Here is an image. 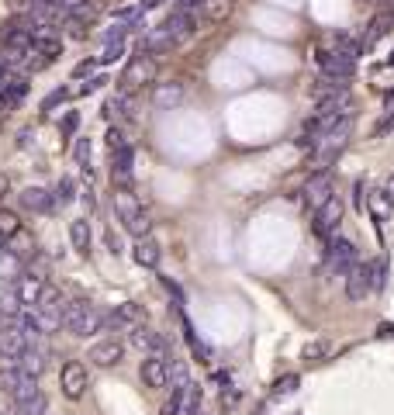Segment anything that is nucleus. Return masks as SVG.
<instances>
[{
    "instance_id": "nucleus-1",
    "label": "nucleus",
    "mask_w": 394,
    "mask_h": 415,
    "mask_svg": "<svg viewBox=\"0 0 394 415\" xmlns=\"http://www.w3.org/2000/svg\"><path fill=\"white\" fill-rule=\"evenodd\" d=\"M101 326H104V315H101L87 298H73V301L63 305V329L70 332V336L87 339V336L101 332Z\"/></svg>"
},
{
    "instance_id": "nucleus-2",
    "label": "nucleus",
    "mask_w": 394,
    "mask_h": 415,
    "mask_svg": "<svg viewBox=\"0 0 394 415\" xmlns=\"http://www.w3.org/2000/svg\"><path fill=\"white\" fill-rule=\"evenodd\" d=\"M384 260H370V263H356L353 270L346 274V298L350 301H367V294L384 288Z\"/></svg>"
},
{
    "instance_id": "nucleus-3",
    "label": "nucleus",
    "mask_w": 394,
    "mask_h": 415,
    "mask_svg": "<svg viewBox=\"0 0 394 415\" xmlns=\"http://www.w3.org/2000/svg\"><path fill=\"white\" fill-rule=\"evenodd\" d=\"M115 218L121 222V229H125V232H132L135 239L149 236V229H153L149 215L142 211V205H139L128 191H118V194H115Z\"/></svg>"
},
{
    "instance_id": "nucleus-4",
    "label": "nucleus",
    "mask_w": 394,
    "mask_h": 415,
    "mask_svg": "<svg viewBox=\"0 0 394 415\" xmlns=\"http://www.w3.org/2000/svg\"><path fill=\"white\" fill-rule=\"evenodd\" d=\"M156 80V59L149 56V52H139V56H132L128 63H125V70H121V94H135L142 83H153Z\"/></svg>"
},
{
    "instance_id": "nucleus-5",
    "label": "nucleus",
    "mask_w": 394,
    "mask_h": 415,
    "mask_svg": "<svg viewBox=\"0 0 394 415\" xmlns=\"http://www.w3.org/2000/svg\"><path fill=\"white\" fill-rule=\"evenodd\" d=\"M315 63H318V77L339 83V87H346V83L353 80V73H356V59L339 56V52H318Z\"/></svg>"
},
{
    "instance_id": "nucleus-6",
    "label": "nucleus",
    "mask_w": 394,
    "mask_h": 415,
    "mask_svg": "<svg viewBox=\"0 0 394 415\" xmlns=\"http://www.w3.org/2000/svg\"><path fill=\"white\" fill-rule=\"evenodd\" d=\"M325 267H329V274H339V277H346L350 270L356 267V246L350 239H339V236H332L329 243H325Z\"/></svg>"
},
{
    "instance_id": "nucleus-7",
    "label": "nucleus",
    "mask_w": 394,
    "mask_h": 415,
    "mask_svg": "<svg viewBox=\"0 0 394 415\" xmlns=\"http://www.w3.org/2000/svg\"><path fill=\"white\" fill-rule=\"evenodd\" d=\"M343 211H346V208H343V198H339V194H336V198H332L329 205H322V208L315 211L312 232H315L322 243H329L332 236H339V222H343Z\"/></svg>"
},
{
    "instance_id": "nucleus-8",
    "label": "nucleus",
    "mask_w": 394,
    "mask_h": 415,
    "mask_svg": "<svg viewBox=\"0 0 394 415\" xmlns=\"http://www.w3.org/2000/svg\"><path fill=\"white\" fill-rule=\"evenodd\" d=\"M305 205L312 208V211H318L322 205H329L332 198H336V180H332V173L329 170H318V173H312V180L305 184Z\"/></svg>"
},
{
    "instance_id": "nucleus-9",
    "label": "nucleus",
    "mask_w": 394,
    "mask_h": 415,
    "mask_svg": "<svg viewBox=\"0 0 394 415\" xmlns=\"http://www.w3.org/2000/svg\"><path fill=\"white\" fill-rule=\"evenodd\" d=\"M59 388H63V395H66L70 402H80V398L87 395V388H90L87 367H83L80 360H70V364H63V371H59Z\"/></svg>"
},
{
    "instance_id": "nucleus-10",
    "label": "nucleus",
    "mask_w": 394,
    "mask_h": 415,
    "mask_svg": "<svg viewBox=\"0 0 394 415\" xmlns=\"http://www.w3.org/2000/svg\"><path fill=\"white\" fill-rule=\"evenodd\" d=\"M11 290H14V298H18L21 308H35L42 290H45V277H42V274H32V270H21V274L14 277Z\"/></svg>"
},
{
    "instance_id": "nucleus-11",
    "label": "nucleus",
    "mask_w": 394,
    "mask_h": 415,
    "mask_svg": "<svg viewBox=\"0 0 394 415\" xmlns=\"http://www.w3.org/2000/svg\"><path fill=\"white\" fill-rule=\"evenodd\" d=\"M25 346H28V336L21 332L18 319H4L0 322V357L4 360H18L25 353Z\"/></svg>"
},
{
    "instance_id": "nucleus-12",
    "label": "nucleus",
    "mask_w": 394,
    "mask_h": 415,
    "mask_svg": "<svg viewBox=\"0 0 394 415\" xmlns=\"http://www.w3.org/2000/svg\"><path fill=\"white\" fill-rule=\"evenodd\" d=\"M121 357H125V343L115 339V336H108V339H101V343H94L90 346V364L94 367H101V371H111V367H118Z\"/></svg>"
},
{
    "instance_id": "nucleus-13",
    "label": "nucleus",
    "mask_w": 394,
    "mask_h": 415,
    "mask_svg": "<svg viewBox=\"0 0 394 415\" xmlns=\"http://www.w3.org/2000/svg\"><path fill=\"white\" fill-rule=\"evenodd\" d=\"M159 28L170 35L173 45H177V42H187L191 35H197V11H177V7H173V14H170Z\"/></svg>"
},
{
    "instance_id": "nucleus-14",
    "label": "nucleus",
    "mask_w": 394,
    "mask_h": 415,
    "mask_svg": "<svg viewBox=\"0 0 394 415\" xmlns=\"http://www.w3.org/2000/svg\"><path fill=\"white\" fill-rule=\"evenodd\" d=\"M128 343H132L135 350H142V353H156V357H166V360H170L166 339H163L156 329H149V326H128Z\"/></svg>"
},
{
    "instance_id": "nucleus-15",
    "label": "nucleus",
    "mask_w": 394,
    "mask_h": 415,
    "mask_svg": "<svg viewBox=\"0 0 394 415\" xmlns=\"http://www.w3.org/2000/svg\"><path fill=\"white\" fill-rule=\"evenodd\" d=\"M139 377H142V384H146L149 391L166 388V384H170V360H166V357H156V353H146V360H142V367H139Z\"/></svg>"
},
{
    "instance_id": "nucleus-16",
    "label": "nucleus",
    "mask_w": 394,
    "mask_h": 415,
    "mask_svg": "<svg viewBox=\"0 0 394 415\" xmlns=\"http://www.w3.org/2000/svg\"><path fill=\"white\" fill-rule=\"evenodd\" d=\"M45 360H49L45 346H39V343H28V346H25V353H21L14 364H18V371H21V374H28V377H39V374L45 371Z\"/></svg>"
},
{
    "instance_id": "nucleus-17",
    "label": "nucleus",
    "mask_w": 394,
    "mask_h": 415,
    "mask_svg": "<svg viewBox=\"0 0 394 415\" xmlns=\"http://www.w3.org/2000/svg\"><path fill=\"white\" fill-rule=\"evenodd\" d=\"M21 205L28 208V211H35V215H52V211H56L52 191H45V187H28V191H21Z\"/></svg>"
},
{
    "instance_id": "nucleus-18",
    "label": "nucleus",
    "mask_w": 394,
    "mask_h": 415,
    "mask_svg": "<svg viewBox=\"0 0 394 415\" xmlns=\"http://www.w3.org/2000/svg\"><path fill=\"white\" fill-rule=\"evenodd\" d=\"M132 253H135V263H139V267H146V270H156L159 267V243L153 239V232L142 236V239H135Z\"/></svg>"
},
{
    "instance_id": "nucleus-19",
    "label": "nucleus",
    "mask_w": 394,
    "mask_h": 415,
    "mask_svg": "<svg viewBox=\"0 0 394 415\" xmlns=\"http://www.w3.org/2000/svg\"><path fill=\"white\" fill-rule=\"evenodd\" d=\"M111 156H115V184H121V187L128 191V184H132V163H135V149L125 142V146L115 149Z\"/></svg>"
},
{
    "instance_id": "nucleus-20",
    "label": "nucleus",
    "mask_w": 394,
    "mask_h": 415,
    "mask_svg": "<svg viewBox=\"0 0 394 415\" xmlns=\"http://www.w3.org/2000/svg\"><path fill=\"white\" fill-rule=\"evenodd\" d=\"M184 101V83H159L156 87V94H153V104L156 108H177Z\"/></svg>"
},
{
    "instance_id": "nucleus-21",
    "label": "nucleus",
    "mask_w": 394,
    "mask_h": 415,
    "mask_svg": "<svg viewBox=\"0 0 394 415\" xmlns=\"http://www.w3.org/2000/svg\"><path fill=\"white\" fill-rule=\"evenodd\" d=\"M104 115L111 118V115H118V118H132L135 115V94H115L108 104H104Z\"/></svg>"
},
{
    "instance_id": "nucleus-22",
    "label": "nucleus",
    "mask_w": 394,
    "mask_h": 415,
    "mask_svg": "<svg viewBox=\"0 0 394 415\" xmlns=\"http://www.w3.org/2000/svg\"><path fill=\"white\" fill-rule=\"evenodd\" d=\"M70 243H73V249L77 253H90V222L87 218H73L70 222Z\"/></svg>"
},
{
    "instance_id": "nucleus-23",
    "label": "nucleus",
    "mask_w": 394,
    "mask_h": 415,
    "mask_svg": "<svg viewBox=\"0 0 394 415\" xmlns=\"http://www.w3.org/2000/svg\"><path fill=\"white\" fill-rule=\"evenodd\" d=\"M391 28H394L391 14H388V11H381V14H377V18L370 21V32H367V35L360 39V42H363V49H370V45H374L377 39H384V35H388Z\"/></svg>"
},
{
    "instance_id": "nucleus-24",
    "label": "nucleus",
    "mask_w": 394,
    "mask_h": 415,
    "mask_svg": "<svg viewBox=\"0 0 394 415\" xmlns=\"http://www.w3.org/2000/svg\"><path fill=\"white\" fill-rule=\"evenodd\" d=\"M32 52L42 56V59H56L63 52V42L56 35H32Z\"/></svg>"
},
{
    "instance_id": "nucleus-25",
    "label": "nucleus",
    "mask_w": 394,
    "mask_h": 415,
    "mask_svg": "<svg viewBox=\"0 0 394 415\" xmlns=\"http://www.w3.org/2000/svg\"><path fill=\"white\" fill-rule=\"evenodd\" d=\"M367 208L374 211V218H377V222H388V218H391V211H394V201L384 194V191H374V194L367 198Z\"/></svg>"
},
{
    "instance_id": "nucleus-26",
    "label": "nucleus",
    "mask_w": 394,
    "mask_h": 415,
    "mask_svg": "<svg viewBox=\"0 0 394 415\" xmlns=\"http://www.w3.org/2000/svg\"><path fill=\"white\" fill-rule=\"evenodd\" d=\"M332 45H336L332 52H339V56H350V59H356V56L363 52V42L353 39V35H336V39H332Z\"/></svg>"
},
{
    "instance_id": "nucleus-27",
    "label": "nucleus",
    "mask_w": 394,
    "mask_h": 415,
    "mask_svg": "<svg viewBox=\"0 0 394 415\" xmlns=\"http://www.w3.org/2000/svg\"><path fill=\"white\" fill-rule=\"evenodd\" d=\"M201 11H204V18H211V21H222V18H229V11H232V0H204V4H201Z\"/></svg>"
},
{
    "instance_id": "nucleus-28",
    "label": "nucleus",
    "mask_w": 394,
    "mask_h": 415,
    "mask_svg": "<svg viewBox=\"0 0 394 415\" xmlns=\"http://www.w3.org/2000/svg\"><path fill=\"white\" fill-rule=\"evenodd\" d=\"M73 198H77V187H73V180H70V177H63V180L56 184V191H52V201L66 208V205H73Z\"/></svg>"
},
{
    "instance_id": "nucleus-29",
    "label": "nucleus",
    "mask_w": 394,
    "mask_h": 415,
    "mask_svg": "<svg viewBox=\"0 0 394 415\" xmlns=\"http://www.w3.org/2000/svg\"><path fill=\"white\" fill-rule=\"evenodd\" d=\"M14 412L18 415H45L49 412V402H45V395H35V398H28V402H21V405H14Z\"/></svg>"
},
{
    "instance_id": "nucleus-30",
    "label": "nucleus",
    "mask_w": 394,
    "mask_h": 415,
    "mask_svg": "<svg viewBox=\"0 0 394 415\" xmlns=\"http://www.w3.org/2000/svg\"><path fill=\"white\" fill-rule=\"evenodd\" d=\"M184 398H187V384L173 388V395L163 402V415H184Z\"/></svg>"
},
{
    "instance_id": "nucleus-31",
    "label": "nucleus",
    "mask_w": 394,
    "mask_h": 415,
    "mask_svg": "<svg viewBox=\"0 0 394 415\" xmlns=\"http://www.w3.org/2000/svg\"><path fill=\"white\" fill-rule=\"evenodd\" d=\"M329 353H332V343H329V339H315V343H308V346H305V360H308V364L325 360Z\"/></svg>"
},
{
    "instance_id": "nucleus-32",
    "label": "nucleus",
    "mask_w": 394,
    "mask_h": 415,
    "mask_svg": "<svg viewBox=\"0 0 394 415\" xmlns=\"http://www.w3.org/2000/svg\"><path fill=\"white\" fill-rule=\"evenodd\" d=\"M18 232H21V222H18V215H14V211H0V236L11 243Z\"/></svg>"
},
{
    "instance_id": "nucleus-33",
    "label": "nucleus",
    "mask_w": 394,
    "mask_h": 415,
    "mask_svg": "<svg viewBox=\"0 0 394 415\" xmlns=\"http://www.w3.org/2000/svg\"><path fill=\"white\" fill-rule=\"evenodd\" d=\"M121 56H125V42H111V45H104V52L97 56V66H111V63H118Z\"/></svg>"
},
{
    "instance_id": "nucleus-34",
    "label": "nucleus",
    "mask_w": 394,
    "mask_h": 415,
    "mask_svg": "<svg viewBox=\"0 0 394 415\" xmlns=\"http://www.w3.org/2000/svg\"><path fill=\"white\" fill-rule=\"evenodd\" d=\"M170 381H173V388H184V384H191L184 360H177V357H173V364H170Z\"/></svg>"
},
{
    "instance_id": "nucleus-35",
    "label": "nucleus",
    "mask_w": 394,
    "mask_h": 415,
    "mask_svg": "<svg viewBox=\"0 0 394 415\" xmlns=\"http://www.w3.org/2000/svg\"><path fill=\"white\" fill-rule=\"evenodd\" d=\"M77 128H80V115L77 111H70L63 124H59V132H63V139H77Z\"/></svg>"
},
{
    "instance_id": "nucleus-36",
    "label": "nucleus",
    "mask_w": 394,
    "mask_h": 415,
    "mask_svg": "<svg viewBox=\"0 0 394 415\" xmlns=\"http://www.w3.org/2000/svg\"><path fill=\"white\" fill-rule=\"evenodd\" d=\"M298 384H301V381H298V374H287V377H280V381H277V395H294V391H298Z\"/></svg>"
},
{
    "instance_id": "nucleus-37",
    "label": "nucleus",
    "mask_w": 394,
    "mask_h": 415,
    "mask_svg": "<svg viewBox=\"0 0 394 415\" xmlns=\"http://www.w3.org/2000/svg\"><path fill=\"white\" fill-rule=\"evenodd\" d=\"M104 83H111V80H108V77H104V73H94V77H90V80H83V87H80L77 94H97V90H101V87H104Z\"/></svg>"
},
{
    "instance_id": "nucleus-38",
    "label": "nucleus",
    "mask_w": 394,
    "mask_h": 415,
    "mask_svg": "<svg viewBox=\"0 0 394 415\" xmlns=\"http://www.w3.org/2000/svg\"><path fill=\"white\" fill-rule=\"evenodd\" d=\"M66 97H70V90H66V87H59V90H52V94H49L45 101H42V111H52V108H56V104H63Z\"/></svg>"
},
{
    "instance_id": "nucleus-39",
    "label": "nucleus",
    "mask_w": 394,
    "mask_h": 415,
    "mask_svg": "<svg viewBox=\"0 0 394 415\" xmlns=\"http://www.w3.org/2000/svg\"><path fill=\"white\" fill-rule=\"evenodd\" d=\"M388 132H394V111H388V115H384L381 122L374 124V139H384Z\"/></svg>"
},
{
    "instance_id": "nucleus-40",
    "label": "nucleus",
    "mask_w": 394,
    "mask_h": 415,
    "mask_svg": "<svg viewBox=\"0 0 394 415\" xmlns=\"http://www.w3.org/2000/svg\"><path fill=\"white\" fill-rule=\"evenodd\" d=\"M94 70H97V56H90V59H83V63H77V70H73V77H94Z\"/></svg>"
},
{
    "instance_id": "nucleus-41",
    "label": "nucleus",
    "mask_w": 394,
    "mask_h": 415,
    "mask_svg": "<svg viewBox=\"0 0 394 415\" xmlns=\"http://www.w3.org/2000/svg\"><path fill=\"white\" fill-rule=\"evenodd\" d=\"M77 163L80 166H90V139H77Z\"/></svg>"
},
{
    "instance_id": "nucleus-42",
    "label": "nucleus",
    "mask_w": 394,
    "mask_h": 415,
    "mask_svg": "<svg viewBox=\"0 0 394 415\" xmlns=\"http://www.w3.org/2000/svg\"><path fill=\"white\" fill-rule=\"evenodd\" d=\"M121 146H125V132H121V128H111V132H108V149L115 153Z\"/></svg>"
},
{
    "instance_id": "nucleus-43",
    "label": "nucleus",
    "mask_w": 394,
    "mask_h": 415,
    "mask_svg": "<svg viewBox=\"0 0 394 415\" xmlns=\"http://www.w3.org/2000/svg\"><path fill=\"white\" fill-rule=\"evenodd\" d=\"M204 0H177V11H197Z\"/></svg>"
},
{
    "instance_id": "nucleus-44",
    "label": "nucleus",
    "mask_w": 394,
    "mask_h": 415,
    "mask_svg": "<svg viewBox=\"0 0 394 415\" xmlns=\"http://www.w3.org/2000/svg\"><path fill=\"white\" fill-rule=\"evenodd\" d=\"M159 4H163V0H139V11L146 14V11H153V7H159Z\"/></svg>"
},
{
    "instance_id": "nucleus-45",
    "label": "nucleus",
    "mask_w": 394,
    "mask_h": 415,
    "mask_svg": "<svg viewBox=\"0 0 394 415\" xmlns=\"http://www.w3.org/2000/svg\"><path fill=\"white\" fill-rule=\"evenodd\" d=\"M377 336H381V339H391V336H394V326H391V322H384V326L377 329Z\"/></svg>"
},
{
    "instance_id": "nucleus-46",
    "label": "nucleus",
    "mask_w": 394,
    "mask_h": 415,
    "mask_svg": "<svg viewBox=\"0 0 394 415\" xmlns=\"http://www.w3.org/2000/svg\"><path fill=\"white\" fill-rule=\"evenodd\" d=\"M7 187H11V184H7V177H4V173H0V198H4V194H7Z\"/></svg>"
},
{
    "instance_id": "nucleus-47",
    "label": "nucleus",
    "mask_w": 394,
    "mask_h": 415,
    "mask_svg": "<svg viewBox=\"0 0 394 415\" xmlns=\"http://www.w3.org/2000/svg\"><path fill=\"white\" fill-rule=\"evenodd\" d=\"M388 14H391V21H394V4H391V7H388Z\"/></svg>"
}]
</instances>
